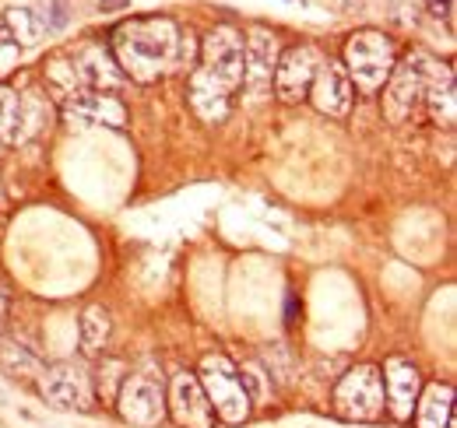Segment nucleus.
Here are the masks:
<instances>
[{
	"instance_id": "obj_20",
	"label": "nucleus",
	"mask_w": 457,
	"mask_h": 428,
	"mask_svg": "<svg viewBox=\"0 0 457 428\" xmlns=\"http://www.w3.org/2000/svg\"><path fill=\"white\" fill-rule=\"evenodd\" d=\"M0 29L14 39V46H32V43L39 39V32H43V21H39L36 11H29V7H11L7 18L0 21Z\"/></svg>"
},
{
	"instance_id": "obj_5",
	"label": "nucleus",
	"mask_w": 457,
	"mask_h": 428,
	"mask_svg": "<svg viewBox=\"0 0 457 428\" xmlns=\"http://www.w3.org/2000/svg\"><path fill=\"white\" fill-rule=\"evenodd\" d=\"M429 70H433V56L426 54H408L401 63H395V70L387 78V95H384V109L395 123H404L415 116L419 103L426 99Z\"/></svg>"
},
{
	"instance_id": "obj_21",
	"label": "nucleus",
	"mask_w": 457,
	"mask_h": 428,
	"mask_svg": "<svg viewBox=\"0 0 457 428\" xmlns=\"http://www.w3.org/2000/svg\"><path fill=\"white\" fill-rule=\"evenodd\" d=\"M0 362H4V369L14 375V379H32V375H39V358L29 351V348H21V344H4L0 348Z\"/></svg>"
},
{
	"instance_id": "obj_11",
	"label": "nucleus",
	"mask_w": 457,
	"mask_h": 428,
	"mask_svg": "<svg viewBox=\"0 0 457 428\" xmlns=\"http://www.w3.org/2000/svg\"><path fill=\"white\" fill-rule=\"evenodd\" d=\"M384 404L391 407V415L398 422H408L411 411H415V400H419V390H422V375L411 362L404 358H387L384 366Z\"/></svg>"
},
{
	"instance_id": "obj_2",
	"label": "nucleus",
	"mask_w": 457,
	"mask_h": 428,
	"mask_svg": "<svg viewBox=\"0 0 457 428\" xmlns=\"http://www.w3.org/2000/svg\"><path fill=\"white\" fill-rule=\"evenodd\" d=\"M398 63V50H395V39L377 32V29H362V32H352L348 43H345V74L352 81V88H362V92H377L387 85L391 70Z\"/></svg>"
},
{
	"instance_id": "obj_4",
	"label": "nucleus",
	"mask_w": 457,
	"mask_h": 428,
	"mask_svg": "<svg viewBox=\"0 0 457 428\" xmlns=\"http://www.w3.org/2000/svg\"><path fill=\"white\" fill-rule=\"evenodd\" d=\"M335 411L345 422H377L384 415V375L377 366H355L335 390Z\"/></svg>"
},
{
	"instance_id": "obj_8",
	"label": "nucleus",
	"mask_w": 457,
	"mask_h": 428,
	"mask_svg": "<svg viewBox=\"0 0 457 428\" xmlns=\"http://www.w3.org/2000/svg\"><path fill=\"white\" fill-rule=\"evenodd\" d=\"M320 67V54L317 46H292L278 56L275 63V92L282 103H303L310 95V85H313V74Z\"/></svg>"
},
{
	"instance_id": "obj_9",
	"label": "nucleus",
	"mask_w": 457,
	"mask_h": 428,
	"mask_svg": "<svg viewBox=\"0 0 457 428\" xmlns=\"http://www.w3.org/2000/svg\"><path fill=\"white\" fill-rule=\"evenodd\" d=\"M166 411L179 428H212L215 425V411L197 383L194 373H176L170 383V397H166Z\"/></svg>"
},
{
	"instance_id": "obj_12",
	"label": "nucleus",
	"mask_w": 457,
	"mask_h": 428,
	"mask_svg": "<svg viewBox=\"0 0 457 428\" xmlns=\"http://www.w3.org/2000/svg\"><path fill=\"white\" fill-rule=\"evenodd\" d=\"M243 85L250 92H264L275 78V63H278V39L268 29H253L250 39H243Z\"/></svg>"
},
{
	"instance_id": "obj_18",
	"label": "nucleus",
	"mask_w": 457,
	"mask_h": 428,
	"mask_svg": "<svg viewBox=\"0 0 457 428\" xmlns=\"http://www.w3.org/2000/svg\"><path fill=\"white\" fill-rule=\"evenodd\" d=\"M429 103V116L440 123V127H454L457 119V99H454V70L447 63H436L433 60V70H429V81H426V99Z\"/></svg>"
},
{
	"instance_id": "obj_17",
	"label": "nucleus",
	"mask_w": 457,
	"mask_h": 428,
	"mask_svg": "<svg viewBox=\"0 0 457 428\" xmlns=\"http://www.w3.org/2000/svg\"><path fill=\"white\" fill-rule=\"evenodd\" d=\"M415 425L419 428H454V386L429 383L419 390L415 400Z\"/></svg>"
},
{
	"instance_id": "obj_7",
	"label": "nucleus",
	"mask_w": 457,
	"mask_h": 428,
	"mask_svg": "<svg viewBox=\"0 0 457 428\" xmlns=\"http://www.w3.org/2000/svg\"><path fill=\"white\" fill-rule=\"evenodd\" d=\"M243 32L232 25H215L201 43V70L236 92L243 85Z\"/></svg>"
},
{
	"instance_id": "obj_22",
	"label": "nucleus",
	"mask_w": 457,
	"mask_h": 428,
	"mask_svg": "<svg viewBox=\"0 0 457 428\" xmlns=\"http://www.w3.org/2000/svg\"><path fill=\"white\" fill-rule=\"evenodd\" d=\"M0 141L18 144V92L0 85Z\"/></svg>"
},
{
	"instance_id": "obj_19",
	"label": "nucleus",
	"mask_w": 457,
	"mask_h": 428,
	"mask_svg": "<svg viewBox=\"0 0 457 428\" xmlns=\"http://www.w3.org/2000/svg\"><path fill=\"white\" fill-rule=\"evenodd\" d=\"M110 330H113L110 313H106L103 306H88V309L81 313V326H78V333H81V351H85L88 358L103 355V348L110 344Z\"/></svg>"
},
{
	"instance_id": "obj_10",
	"label": "nucleus",
	"mask_w": 457,
	"mask_h": 428,
	"mask_svg": "<svg viewBox=\"0 0 457 428\" xmlns=\"http://www.w3.org/2000/svg\"><path fill=\"white\" fill-rule=\"evenodd\" d=\"M39 393L54 404V407H78L88 411L92 407V393H88V375L71 362H57L39 369Z\"/></svg>"
},
{
	"instance_id": "obj_16",
	"label": "nucleus",
	"mask_w": 457,
	"mask_h": 428,
	"mask_svg": "<svg viewBox=\"0 0 457 428\" xmlns=\"http://www.w3.org/2000/svg\"><path fill=\"white\" fill-rule=\"evenodd\" d=\"M190 106L204 123H222L232 106V88H226L219 78H212L208 70H194L190 74Z\"/></svg>"
},
{
	"instance_id": "obj_13",
	"label": "nucleus",
	"mask_w": 457,
	"mask_h": 428,
	"mask_svg": "<svg viewBox=\"0 0 457 428\" xmlns=\"http://www.w3.org/2000/svg\"><path fill=\"white\" fill-rule=\"evenodd\" d=\"M352 95H355V88H352V81H348L342 63H331V60L324 63L320 60L306 99L320 109V112H328V116H345L352 109Z\"/></svg>"
},
{
	"instance_id": "obj_14",
	"label": "nucleus",
	"mask_w": 457,
	"mask_h": 428,
	"mask_svg": "<svg viewBox=\"0 0 457 428\" xmlns=\"http://www.w3.org/2000/svg\"><path fill=\"white\" fill-rule=\"evenodd\" d=\"M71 56V67H74V81H78V92H106L120 85V70H116V60L103 46H85Z\"/></svg>"
},
{
	"instance_id": "obj_15",
	"label": "nucleus",
	"mask_w": 457,
	"mask_h": 428,
	"mask_svg": "<svg viewBox=\"0 0 457 428\" xmlns=\"http://www.w3.org/2000/svg\"><path fill=\"white\" fill-rule=\"evenodd\" d=\"M63 112L71 119L81 123H106V127H123L127 123V109L110 92H78L63 99Z\"/></svg>"
},
{
	"instance_id": "obj_3",
	"label": "nucleus",
	"mask_w": 457,
	"mask_h": 428,
	"mask_svg": "<svg viewBox=\"0 0 457 428\" xmlns=\"http://www.w3.org/2000/svg\"><path fill=\"white\" fill-rule=\"evenodd\" d=\"M197 383L215 411V418H222L228 425H239L250 418V407L253 400L246 397L243 383H239V369L228 362L226 355H208L201 362V373H197Z\"/></svg>"
},
{
	"instance_id": "obj_1",
	"label": "nucleus",
	"mask_w": 457,
	"mask_h": 428,
	"mask_svg": "<svg viewBox=\"0 0 457 428\" xmlns=\"http://www.w3.org/2000/svg\"><path fill=\"white\" fill-rule=\"evenodd\" d=\"M113 60L127 78L148 85L179 67V29L170 18H130L113 32Z\"/></svg>"
},
{
	"instance_id": "obj_6",
	"label": "nucleus",
	"mask_w": 457,
	"mask_h": 428,
	"mask_svg": "<svg viewBox=\"0 0 457 428\" xmlns=\"http://www.w3.org/2000/svg\"><path fill=\"white\" fill-rule=\"evenodd\" d=\"M116 404H120V415L130 422V425H159L166 418V390H162V379L155 373H134L127 375L116 390Z\"/></svg>"
}]
</instances>
